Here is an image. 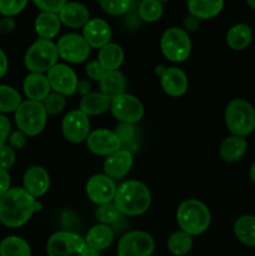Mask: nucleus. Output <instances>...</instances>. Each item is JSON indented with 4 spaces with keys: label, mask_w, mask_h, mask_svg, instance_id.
<instances>
[{
    "label": "nucleus",
    "mask_w": 255,
    "mask_h": 256,
    "mask_svg": "<svg viewBox=\"0 0 255 256\" xmlns=\"http://www.w3.org/2000/svg\"><path fill=\"white\" fill-rule=\"evenodd\" d=\"M35 202L22 188H10L0 198V222L10 229L22 228L34 215Z\"/></svg>",
    "instance_id": "nucleus-1"
},
{
    "label": "nucleus",
    "mask_w": 255,
    "mask_h": 256,
    "mask_svg": "<svg viewBox=\"0 0 255 256\" xmlns=\"http://www.w3.org/2000/svg\"><path fill=\"white\" fill-rule=\"evenodd\" d=\"M112 202L124 216H140L152 205V192L140 180H128L116 188Z\"/></svg>",
    "instance_id": "nucleus-2"
},
{
    "label": "nucleus",
    "mask_w": 255,
    "mask_h": 256,
    "mask_svg": "<svg viewBox=\"0 0 255 256\" xmlns=\"http://www.w3.org/2000/svg\"><path fill=\"white\" fill-rule=\"evenodd\" d=\"M176 222L180 230L192 236L202 235L209 229L212 214L206 205L196 199L184 200L178 206Z\"/></svg>",
    "instance_id": "nucleus-3"
},
{
    "label": "nucleus",
    "mask_w": 255,
    "mask_h": 256,
    "mask_svg": "<svg viewBox=\"0 0 255 256\" xmlns=\"http://www.w3.org/2000/svg\"><path fill=\"white\" fill-rule=\"evenodd\" d=\"M224 116L232 135L246 138L255 130V109L248 100L232 99L225 108Z\"/></svg>",
    "instance_id": "nucleus-4"
},
{
    "label": "nucleus",
    "mask_w": 255,
    "mask_h": 256,
    "mask_svg": "<svg viewBox=\"0 0 255 256\" xmlns=\"http://www.w3.org/2000/svg\"><path fill=\"white\" fill-rule=\"evenodd\" d=\"M56 42L52 40L38 39L28 48L24 56L25 68L34 74H45L59 60Z\"/></svg>",
    "instance_id": "nucleus-5"
},
{
    "label": "nucleus",
    "mask_w": 255,
    "mask_h": 256,
    "mask_svg": "<svg viewBox=\"0 0 255 256\" xmlns=\"http://www.w3.org/2000/svg\"><path fill=\"white\" fill-rule=\"evenodd\" d=\"M15 124L26 136H36L45 129L48 114L42 102L25 100L15 112Z\"/></svg>",
    "instance_id": "nucleus-6"
},
{
    "label": "nucleus",
    "mask_w": 255,
    "mask_h": 256,
    "mask_svg": "<svg viewBox=\"0 0 255 256\" xmlns=\"http://www.w3.org/2000/svg\"><path fill=\"white\" fill-rule=\"evenodd\" d=\"M160 49L165 59L172 62L188 60L192 52V40L182 28L172 26L165 30L160 39Z\"/></svg>",
    "instance_id": "nucleus-7"
},
{
    "label": "nucleus",
    "mask_w": 255,
    "mask_h": 256,
    "mask_svg": "<svg viewBox=\"0 0 255 256\" xmlns=\"http://www.w3.org/2000/svg\"><path fill=\"white\" fill-rule=\"evenodd\" d=\"M86 244L84 238L68 230L56 232L48 239V256H85Z\"/></svg>",
    "instance_id": "nucleus-8"
},
{
    "label": "nucleus",
    "mask_w": 255,
    "mask_h": 256,
    "mask_svg": "<svg viewBox=\"0 0 255 256\" xmlns=\"http://www.w3.org/2000/svg\"><path fill=\"white\" fill-rule=\"evenodd\" d=\"M154 250V238L142 230L128 232L118 242V256H152Z\"/></svg>",
    "instance_id": "nucleus-9"
},
{
    "label": "nucleus",
    "mask_w": 255,
    "mask_h": 256,
    "mask_svg": "<svg viewBox=\"0 0 255 256\" xmlns=\"http://www.w3.org/2000/svg\"><path fill=\"white\" fill-rule=\"evenodd\" d=\"M58 54L60 59L69 64H80L88 60L92 48L89 46L82 35L76 32H68L59 38L56 42Z\"/></svg>",
    "instance_id": "nucleus-10"
},
{
    "label": "nucleus",
    "mask_w": 255,
    "mask_h": 256,
    "mask_svg": "<svg viewBox=\"0 0 255 256\" xmlns=\"http://www.w3.org/2000/svg\"><path fill=\"white\" fill-rule=\"evenodd\" d=\"M110 112L115 119L119 120V122L135 125L142 119L145 110L139 98L124 92L112 100Z\"/></svg>",
    "instance_id": "nucleus-11"
},
{
    "label": "nucleus",
    "mask_w": 255,
    "mask_h": 256,
    "mask_svg": "<svg viewBox=\"0 0 255 256\" xmlns=\"http://www.w3.org/2000/svg\"><path fill=\"white\" fill-rule=\"evenodd\" d=\"M46 78L52 90L56 94L70 96L76 92V85L79 80L69 65L58 62L46 72Z\"/></svg>",
    "instance_id": "nucleus-12"
},
{
    "label": "nucleus",
    "mask_w": 255,
    "mask_h": 256,
    "mask_svg": "<svg viewBox=\"0 0 255 256\" xmlns=\"http://www.w3.org/2000/svg\"><path fill=\"white\" fill-rule=\"evenodd\" d=\"M62 132L65 139L72 144L86 142L90 134L89 116H86L79 109L72 110L62 119Z\"/></svg>",
    "instance_id": "nucleus-13"
},
{
    "label": "nucleus",
    "mask_w": 255,
    "mask_h": 256,
    "mask_svg": "<svg viewBox=\"0 0 255 256\" xmlns=\"http://www.w3.org/2000/svg\"><path fill=\"white\" fill-rule=\"evenodd\" d=\"M116 184L105 174H95L88 180L85 192L86 196L96 206L114 202Z\"/></svg>",
    "instance_id": "nucleus-14"
},
{
    "label": "nucleus",
    "mask_w": 255,
    "mask_h": 256,
    "mask_svg": "<svg viewBox=\"0 0 255 256\" xmlns=\"http://www.w3.org/2000/svg\"><path fill=\"white\" fill-rule=\"evenodd\" d=\"M86 145L92 154L105 158L122 149V144L115 135L114 130L109 129H96L90 132Z\"/></svg>",
    "instance_id": "nucleus-15"
},
{
    "label": "nucleus",
    "mask_w": 255,
    "mask_h": 256,
    "mask_svg": "<svg viewBox=\"0 0 255 256\" xmlns=\"http://www.w3.org/2000/svg\"><path fill=\"white\" fill-rule=\"evenodd\" d=\"M82 38L92 49L100 50L112 42V32L109 22H105L102 18H92L82 28Z\"/></svg>",
    "instance_id": "nucleus-16"
},
{
    "label": "nucleus",
    "mask_w": 255,
    "mask_h": 256,
    "mask_svg": "<svg viewBox=\"0 0 255 256\" xmlns=\"http://www.w3.org/2000/svg\"><path fill=\"white\" fill-rule=\"evenodd\" d=\"M50 175L42 166L35 165L26 169L22 176V189L34 199L42 198L49 192Z\"/></svg>",
    "instance_id": "nucleus-17"
},
{
    "label": "nucleus",
    "mask_w": 255,
    "mask_h": 256,
    "mask_svg": "<svg viewBox=\"0 0 255 256\" xmlns=\"http://www.w3.org/2000/svg\"><path fill=\"white\" fill-rule=\"evenodd\" d=\"M134 156L130 150L122 149L114 154L105 158L102 164V174L109 176L112 180H119L126 176L128 172L132 170Z\"/></svg>",
    "instance_id": "nucleus-18"
},
{
    "label": "nucleus",
    "mask_w": 255,
    "mask_h": 256,
    "mask_svg": "<svg viewBox=\"0 0 255 256\" xmlns=\"http://www.w3.org/2000/svg\"><path fill=\"white\" fill-rule=\"evenodd\" d=\"M160 84L166 95L172 98L182 96L189 89L188 75L179 68H166L160 76Z\"/></svg>",
    "instance_id": "nucleus-19"
},
{
    "label": "nucleus",
    "mask_w": 255,
    "mask_h": 256,
    "mask_svg": "<svg viewBox=\"0 0 255 256\" xmlns=\"http://www.w3.org/2000/svg\"><path fill=\"white\" fill-rule=\"evenodd\" d=\"M22 90L26 95L28 100L32 102H42L48 98V95L52 92L49 82L45 74H34L30 72L25 76L22 82Z\"/></svg>",
    "instance_id": "nucleus-20"
},
{
    "label": "nucleus",
    "mask_w": 255,
    "mask_h": 256,
    "mask_svg": "<svg viewBox=\"0 0 255 256\" xmlns=\"http://www.w3.org/2000/svg\"><path fill=\"white\" fill-rule=\"evenodd\" d=\"M58 15H59L62 24H64L68 28H72V29L84 28L90 20L89 10L82 2H66V4L64 5L62 12Z\"/></svg>",
    "instance_id": "nucleus-21"
},
{
    "label": "nucleus",
    "mask_w": 255,
    "mask_h": 256,
    "mask_svg": "<svg viewBox=\"0 0 255 256\" xmlns=\"http://www.w3.org/2000/svg\"><path fill=\"white\" fill-rule=\"evenodd\" d=\"M248 150V142L245 138L230 136L225 138L222 142L219 148V154L224 162H236L242 159Z\"/></svg>",
    "instance_id": "nucleus-22"
},
{
    "label": "nucleus",
    "mask_w": 255,
    "mask_h": 256,
    "mask_svg": "<svg viewBox=\"0 0 255 256\" xmlns=\"http://www.w3.org/2000/svg\"><path fill=\"white\" fill-rule=\"evenodd\" d=\"M84 240L88 248L102 252V250L106 249L112 244V242H114V232L108 225L96 224L88 230Z\"/></svg>",
    "instance_id": "nucleus-23"
},
{
    "label": "nucleus",
    "mask_w": 255,
    "mask_h": 256,
    "mask_svg": "<svg viewBox=\"0 0 255 256\" xmlns=\"http://www.w3.org/2000/svg\"><path fill=\"white\" fill-rule=\"evenodd\" d=\"M99 86L100 92L104 94L108 99L112 100L114 98L124 94L126 90V79L119 70L106 72L99 82Z\"/></svg>",
    "instance_id": "nucleus-24"
},
{
    "label": "nucleus",
    "mask_w": 255,
    "mask_h": 256,
    "mask_svg": "<svg viewBox=\"0 0 255 256\" xmlns=\"http://www.w3.org/2000/svg\"><path fill=\"white\" fill-rule=\"evenodd\" d=\"M110 102L112 100L108 99L104 94L96 92H92L90 94L82 98L79 102V110L84 112L86 116H95L102 115L110 110Z\"/></svg>",
    "instance_id": "nucleus-25"
},
{
    "label": "nucleus",
    "mask_w": 255,
    "mask_h": 256,
    "mask_svg": "<svg viewBox=\"0 0 255 256\" xmlns=\"http://www.w3.org/2000/svg\"><path fill=\"white\" fill-rule=\"evenodd\" d=\"M35 32L39 39L52 40L60 32L62 22L58 14L50 12H40L35 19Z\"/></svg>",
    "instance_id": "nucleus-26"
},
{
    "label": "nucleus",
    "mask_w": 255,
    "mask_h": 256,
    "mask_svg": "<svg viewBox=\"0 0 255 256\" xmlns=\"http://www.w3.org/2000/svg\"><path fill=\"white\" fill-rule=\"evenodd\" d=\"M226 44L230 49L232 50H244L250 45L252 40V29L250 25L245 24V22H239L235 24L228 30L226 36Z\"/></svg>",
    "instance_id": "nucleus-27"
},
{
    "label": "nucleus",
    "mask_w": 255,
    "mask_h": 256,
    "mask_svg": "<svg viewBox=\"0 0 255 256\" xmlns=\"http://www.w3.org/2000/svg\"><path fill=\"white\" fill-rule=\"evenodd\" d=\"M224 8L222 0H190L188 2V10L190 15L199 20L215 18Z\"/></svg>",
    "instance_id": "nucleus-28"
},
{
    "label": "nucleus",
    "mask_w": 255,
    "mask_h": 256,
    "mask_svg": "<svg viewBox=\"0 0 255 256\" xmlns=\"http://www.w3.org/2000/svg\"><path fill=\"white\" fill-rule=\"evenodd\" d=\"M98 62L106 72L118 70L124 62V50L115 42H109L98 52Z\"/></svg>",
    "instance_id": "nucleus-29"
},
{
    "label": "nucleus",
    "mask_w": 255,
    "mask_h": 256,
    "mask_svg": "<svg viewBox=\"0 0 255 256\" xmlns=\"http://www.w3.org/2000/svg\"><path fill=\"white\" fill-rule=\"evenodd\" d=\"M234 235L242 244L255 248V216L242 215L234 222Z\"/></svg>",
    "instance_id": "nucleus-30"
},
{
    "label": "nucleus",
    "mask_w": 255,
    "mask_h": 256,
    "mask_svg": "<svg viewBox=\"0 0 255 256\" xmlns=\"http://www.w3.org/2000/svg\"><path fill=\"white\" fill-rule=\"evenodd\" d=\"M0 256H32V249L26 240L10 235L0 242Z\"/></svg>",
    "instance_id": "nucleus-31"
},
{
    "label": "nucleus",
    "mask_w": 255,
    "mask_h": 256,
    "mask_svg": "<svg viewBox=\"0 0 255 256\" xmlns=\"http://www.w3.org/2000/svg\"><path fill=\"white\" fill-rule=\"evenodd\" d=\"M192 244H194V242H192V235L186 234L182 230L172 232L166 242L170 254L175 256H184L189 254L190 250L192 249Z\"/></svg>",
    "instance_id": "nucleus-32"
},
{
    "label": "nucleus",
    "mask_w": 255,
    "mask_h": 256,
    "mask_svg": "<svg viewBox=\"0 0 255 256\" xmlns=\"http://www.w3.org/2000/svg\"><path fill=\"white\" fill-rule=\"evenodd\" d=\"M22 95L9 85H0V114L15 112L22 105Z\"/></svg>",
    "instance_id": "nucleus-33"
},
{
    "label": "nucleus",
    "mask_w": 255,
    "mask_h": 256,
    "mask_svg": "<svg viewBox=\"0 0 255 256\" xmlns=\"http://www.w3.org/2000/svg\"><path fill=\"white\" fill-rule=\"evenodd\" d=\"M162 2L158 0H142L138 5V14L145 22H155L162 16Z\"/></svg>",
    "instance_id": "nucleus-34"
},
{
    "label": "nucleus",
    "mask_w": 255,
    "mask_h": 256,
    "mask_svg": "<svg viewBox=\"0 0 255 256\" xmlns=\"http://www.w3.org/2000/svg\"><path fill=\"white\" fill-rule=\"evenodd\" d=\"M120 216H122V214L118 212L114 202L99 205L96 208V210H95V218L99 222V224L108 225V226H110L112 224H115L119 220Z\"/></svg>",
    "instance_id": "nucleus-35"
},
{
    "label": "nucleus",
    "mask_w": 255,
    "mask_h": 256,
    "mask_svg": "<svg viewBox=\"0 0 255 256\" xmlns=\"http://www.w3.org/2000/svg\"><path fill=\"white\" fill-rule=\"evenodd\" d=\"M99 5L106 14L112 16H122L132 9V2L130 0H102Z\"/></svg>",
    "instance_id": "nucleus-36"
},
{
    "label": "nucleus",
    "mask_w": 255,
    "mask_h": 256,
    "mask_svg": "<svg viewBox=\"0 0 255 256\" xmlns=\"http://www.w3.org/2000/svg\"><path fill=\"white\" fill-rule=\"evenodd\" d=\"M42 104L48 115H58L64 112L65 106H66V100L62 95L56 94V92H50Z\"/></svg>",
    "instance_id": "nucleus-37"
},
{
    "label": "nucleus",
    "mask_w": 255,
    "mask_h": 256,
    "mask_svg": "<svg viewBox=\"0 0 255 256\" xmlns=\"http://www.w3.org/2000/svg\"><path fill=\"white\" fill-rule=\"evenodd\" d=\"M26 0H0V14L5 18H12L26 8Z\"/></svg>",
    "instance_id": "nucleus-38"
},
{
    "label": "nucleus",
    "mask_w": 255,
    "mask_h": 256,
    "mask_svg": "<svg viewBox=\"0 0 255 256\" xmlns=\"http://www.w3.org/2000/svg\"><path fill=\"white\" fill-rule=\"evenodd\" d=\"M65 0H34V5L42 12H50V14H59L64 5Z\"/></svg>",
    "instance_id": "nucleus-39"
},
{
    "label": "nucleus",
    "mask_w": 255,
    "mask_h": 256,
    "mask_svg": "<svg viewBox=\"0 0 255 256\" xmlns=\"http://www.w3.org/2000/svg\"><path fill=\"white\" fill-rule=\"evenodd\" d=\"M115 135L118 136V139L120 140L122 145L130 142L135 138L136 134V129H135V125L132 124H125V122H119L116 125L114 130Z\"/></svg>",
    "instance_id": "nucleus-40"
},
{
    "label": "nucleus",
    "mask_w": 255,
    "mask_h": 256,
    "mask_svg": "<svg viewBox=\"0 0 255 256\" xmlns=\"http://www.w3.org/2000/svg\"><path fill=\"white\" fill-rule=\"evenodd\" d=\"M15 160H16V154L12 146L6 144L0 146V168L2 169L9 170L10 168L14 166Z\"/></svg>",
    "instance_id": "nucleus-41"
},
{
    "label": "nucleus",
    "mask_w": 255,
    "mask_h": 256,
    "mask_svg": "<svg viewBox=\"0 0 255 256\" xmlns=\"http://www.w3.org/2000/svg\"><path fill=\"white\" fill-rule=\"evenodd\" d=\"M85 72H86L89 79L100 82L102 78L104 76L105 72H106V70L102 68V65L100 64L96 59V60H90V62H88V64L85 65Z\"/></svg>",
    "instance_id": "nucleus-42"
},
{
    "label": "nucleus",
    "mask_w": 255,
    "mask_h": 256,
    "mask_svg": "<svg viewBox=\"0 0 255 256\" xmlns=\"http://www.w3.org/2000/svg\"><path fill=\"white\" fill-rule=\"evenodd\" d=\"M8 142H9V146H12V149H16V150H22L28 144L26 135L22 134V132H19V130L12 132V134H10Z\"/></svg>",
    "instance_id": "nucleus-43"
},
{
    "label": "nucleus",
    "mask_w": 255,
    "mask_h": 256,
    "mask_svg": "<svg viewBox=\"0 0 255 256\" xmlns=\"http://www.w3.org/2000/svg\"><path fill=\"white\" fill-rule=\"evenodd\" d=\"M12 125L9 119L4 114H0V146L6 144L10 134H12Z\"/></svg>",
    "instance_id": "nucleus-44"
},
{
    "label": "nucleus",
    "mask_w": 255,
    "mask_h": 256,
    "mask_svg": "<svg viewBox=\"0 0 255 256\" xmlns=\"http://www.w3.org/2000/svg\"><path fill=\"white\" fill-rule=\"evenodd\" d=\"M10 182L12 180H10V174L8 172V170L0 168V198L10 189Z\"/></svg>",
    "instance_id": "nucleus-45"
},
{
    "label": "nucleus",
    "mask_w": 255,
    "mask_h": 256,
    "mask_svg": "<svg viewBox=\"0 0 255 256\" xmlns=\"http://www.w3.org/2000/svg\"><path fill=\"white\" fill-rule=\"evenodd\" d=\"M16 28V22L12 18H2L0 19V34H10Z\"/></svg>",
    "instance_id": "nucleus-46"
},
{
    "label": "nucleus",
    "mask_w": 255,
    "mask_h": 256,
    "mask_svg": "<svg viewBox=\"0 0 255 256\" xmlns=\"http://www.w3.org/2000/svg\"><path fill=\"white\" fill-rule=\"evenodd\" d=\"M199 26H200V20L196 19L195 16H192V15L189 14L184 19V28H182V29H184L188 34H189V32H196V30L199 29Z\"/></svg>",
    "instance_id": "nucleus-47"
},
{
    "label": "nucleus",
    "mask_w": 255,
    "mask_h": 256,
    "mask_svg": "<svg viewBox=\"0 0 255 256\" xmlns=\"http://www.w3.org/2000/svg\"><path fill=\"white\" fill-rule=\"evenodd\" d=\"M76 92L82 95V98L85 96V95L90 94V92H92V84H90L88 80L80 79L76 85Z\"/></svg>",
    "instance_id": "nucleus-48"
},
{
    "label": "nucleus",
    "mask_w": 255,
    "mask_h": 256,
    "mask_svg": "<svg viewBox=\"0 0 255 256\" xmlns=\"http://www.w3.org/2000/svg\"><path fill=\"white\" fill-rule=\"evenodd\" d=\"M8 69H9V60H8V56L4 50L0 48V79L6 74Z\"/></svg>",
    "instance_id": "nucleus-49"
},
{
    "label": "nucleus",
    "mask_w": 255,
    "mask_h": 256,
    "mask_svg": "<svg viewBox=\"0 0 255 256\" xmlns=\"http://www.w3.org/2000/svg\"><path fill=\"white\" fill-rule=\"evenodd\" d=\"M85 256H100V252H98V250L95 249H92V248H86Z\"/></svg>",
    "instance_id": "nucleus-50"
},
{
    "label": "nucleus",
    "mask_w": 255,
    "mask_h": 256,
    "mask_svg": "<svg viewBox=\"0 0 255 256\" xmlns=\"http://www.w3.org/2000/svg\"><path fill=\"white\" fill-rule=\"evenodd\" d=\"M249 175H250V179H252V182L255 184V162L252 165V166H250Z\"/></svg>",
    "instance_id": "nucleus-51"
},
{
    "label": "nucleus",
    "mask_w": 255,
    "mask_h": 256,
    "mask_svg": "<svg viewBox=\"0 0 255 256\" xmlns=\"http://www.w3.org/2000/svg\"><path fill=\"white\" fill-rule=\"evenodd\" d=\"M165 69H166V68L162 66V65H159V66H156V69H155V72H156V74L159 75V76H162V75L164 74Z\"/></svg>",
    "instance_id": "nucleus-52"
},
{
    "label": "nucleus",
    "mask_w": 255,
    "mask_h": 256,
    "mask_svg": "<svg viewBox=\"0 0 255 256\" xmlns=\"http://www.w3.org/2000/svg\"><path fill=\"white\" fill-rule=\"evenodd\" d=\"M42 204L39 202V200H36V202H35V212H42Z\"/></svg>",
    "instance_id": "nucleus-53"
},
{
    "label": "nucleus",
    "mask_w": 255,
    "mask_h": 256,
    "mask_svg": "<svg viewBox=\"0 0 255 256\" xmlns=\"http://www.w3.org/2000/svg\"><path fill=\"white\" fill-rule=\"evenodd\" d=\"M246 4H248V6L252 8V10H255V0H248Z\"/></svg>",
    "instance_id": "nucleus-54"
}]
</instances>
